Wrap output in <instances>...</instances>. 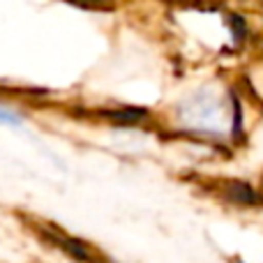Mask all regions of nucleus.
Returning <instances> with one entry per match:
<instances>
[{
	"label": "nucleus",
	"mask_w": 263,
	"mask_h": 263,
	"mask_svg": "<svg viewBox=\"0 0 263 263\" xmlns=\"http://www.w3.org/2000/svg\"><path fill=\"white\" fill-rule=\"evenodd\" d=\"M180 120L190 129L201 132V134L210 136H222L227 134L229 123H231V114L229 106L217 92L203 90L196 92L192 100H187L180 109Z\"/></svg>",
	"instance_id": "obj_1"
},
{
	"label": "nucleus",
	"mask_w": 263,
	"mask_h": 263,
	"mask_svg": "<svg viewBox=\"0 0 263 263\" xmlns=\"http://www.w3.org/2000/svg\"><path fill=\"white\" fill-rule=\"evenodd\" d=\"M21 116L14 114V111L5 109V106H0V125H5V127H21Z\"/></svg>",
	"instance_id": "obj_2"
}]
</instances>
